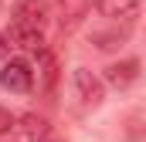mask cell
<instances>
[{
  "instance_id": "6da1fadb",
  "label": "cell",
  "mask_w": 146,
  "mask_h": 142,
  "mask_svg": "<svg viewBox=\"0 0 146 142\" xmlns=\"http://www.w3.org/2000/svg\"><path fill=\"white\" fill-rule=\"evenodd\" d=\"M0 85L7 91H17V95H27L34 88V71L24 58H10L3 68H0Z\"/></svg>"
},
{
  "instance_id": "7a4b0ae2",
  "label": "cell",
  "mask_w": 146,
  "mask_h": 142,
  "mask_svg": "<svg viewBox=\"0 0 146 142\" xmlns=\"http://www.w3.org/2000/svg\"><path fill=\"white\" fill-rule=\"evenodd\" d=\"M75 88H78L85 105H99L106 98V81L99 74H92L88 68H75Z\"/></svg>"
},
{
  "instance_id": "3957f363",
  "label": "cell",
  "mask_w": 146,
  "mask_h": 142,
  "mask_svg": "<svg viewBox=\"0 0 146 142\" xmlns=\"http://www.w3.org/2000/svg\"><path fill=\"white\" fill-rule=\"evenodd\" d=\"M10 44H17L21 51H27V54H44L48 47H44V31H34V27H24V24H10V34H7Z\"/></svg>"
},
{
  "instance_id": "277c9868",
  "label": "cell",
  "mask_w": 146,
  "mask_h": 142,
  "mask_svg": "<svg viewBox=\"0 0 146 142\" xmlns=\"http://www.w3.org/2000/svg\"><path fill=\"white\" fill-rule=\"evenodd\" d=\"M99 14L109 17V20H122V24H133L139 17V7L143 0H95Z\"/></svg>"
},
{
  "instance_id": "5b68a950",
  "label": "cell",
  "mask_w": 146,
  "mask_h": 142,
  "mask_svg": "<svg viewBox=\"0 0 146 142\" xmlns=\"http://www.w3.org/2000/svg\"><path fill=\"white\" fill-rule=\"evenodd\" d=\"M14 24H24V27H34V31H44L48 24V10L41 0H21L17 10H14Z\"/></svg>"
},
{
  "instance_id": "8992f818",
  "label": "cell",
  "mask_w": 146,
  "mask_h": 142,
  "mask_svg": "<svg viewBox=\"0 0 146 142\" xmlns=\"http://www.w3.org/2000/svg\"><path fill=\"white\" fill-rule=\"evenodd\" d=\"M139 78V61L136 58H126V61H115L106 68V81L115 85V88H126V85H133Z\"/></svg>"
},
{
  "instance_id": "52a82bcc",
  "label": "cell",
  "mask_w": 146,
  "mask_h": 142,
  "mask_svg": "<svg viewBox=\"0 0 146 142\" xmlns=\"http://www.w3.org/2000/svg\"><path fill=\"white\" fill-rule=\"evenodd\" d=\"M21 132H24L27 142H48L51 139V125H48V118L37 115V112H27V115L21 118Z\"/></svg>"
},
{
  "instance_id": "ba28073f",
  "label": "cell",
  "mask_w": 146,
  "mask_h": 142,
  "mask_svg": "<svg viewBox=\"0 0 146 142\" xmlns=\"http://www.w3.org/2000/svg\"><path fill=\"white\" fill-rule=\"evenodd\" d=\"M126 37H129V27H122V31H95V34H92V44H95L99 51H115Z\"/></svg>"
},
{
  "instance_id": "9c48e42d",
  "label": "cell",
  "mask_w": 146,
  "mask_h": 142,
  "mask_svg": "<svg viewBox=\"0 0 146 142\" xmlns=\"http://www.w3.org/2000/svg\"><path fill=\"white\" fill-rule=\"evenodd\" d=\"M61 14L68 17L65 27H75V24L85 17V0H61Z\"/></svg>"
},
{
  "instance_id": "30bf717a",
  "label": "cell",
  "mask_w": 146,
  "mask_h": 142,
  "mask_svg": "<svg viewBox=\"0 0 146 142\" xmlns=\"http://www.w3.org/2000/svg\"><path fill=\"white\" fill-rule=\"evenodd\" d=\"M37 61H41V74H44V85L51 88V85H54V71H58V64H54V58H51V54L44 51V54H41Z\"/></svg>"
},
{
  "instance_id": "8fae6325",
  "label": "cell",
  "mask_w": 146,
  "mask_h": 142,
  "mask_svg": "<svg viewBox=\"0 0 146 142\" xmlns=\"http://www.w3.org/2000/svg\"><path fill=\"white\" fill-rule=\"evenodd\" d=\"M10 129H17V118H14L7 108H0V135H7Z\"/></svg>"
},
{
  "instance_id": "7c38bea8",
  "label": "cell",
  "mask_w": 146,
  "mask_h": 142,
  "mask_svg": "<svg viewBox=\"0 0 146 142\" xmlns=\"http://www.w3.org/2000/svg\"><path fill=\"white\" fill-rule=\"evenodd\" d=\"M10 54V47H7V34H0V58H7Z\"/></svg>"
},
{
  "instance_id": "4fadbf2b",
  "label": "cell",
  "mask_w": 146,
  "mask_h": 142,
  "mask_svg": "<svg viewBox=\"0 0 146 142\" xmlns=\"http://www.w3.org/2000/svg\"><path fill=\"white\" fill-rule=\"evenodd\" d=\"M48 142H54V139H48Z\"/></svg>"
}]
</instances>
